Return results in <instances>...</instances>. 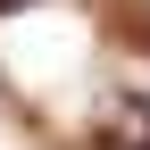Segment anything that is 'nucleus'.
Instances as JSON below:
<instances>
[{
    "label": "nucleus",
    "mask_w": 150,
    "mask_h": 150,
    "mask_svg": "<svg viewBox=\"0 0 150 150\" xmlns=\"http://www.w3.org/2000/svg\"><path fill=\"white\" fill-rule=\"evenodd\" d=\"M92 150H150V92H125V100L100 117Z\"/></svg>",
    "instance_id": "f257e3e1"
},
{
    "label": "nucleus",
    "mask_w": 150,
    "mask_h": 150,
    "mask_svg": "<svg viewBox=\"0 0 150 150\" xmlns=\"http://www.w3.org/2000/svg\"><path fill=\"white\" fill-rule=\"evenodd\" d=\"M17 8H33V0H0V17H17Z\"/></svg>",
    "instance_id": "f03ea898"
}]
</instances>
